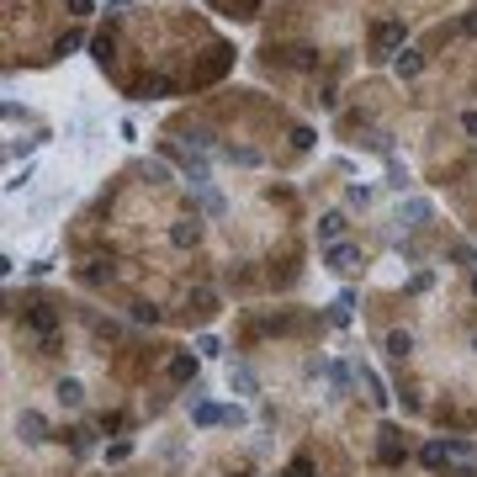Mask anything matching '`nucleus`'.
<instances>
[{
    "mask_svg": "<svg viewBox=\"0 0 477 477\" xmlns=\"http://www.w3.org/2000/svg\"><path fill=\"white\" fill-rule=\"evenodd\" d=\"M371 43H377L382 53H398V48H403V22H377L371 27Z\"/></svg>",
    "mask_w": 477,
    "mask_h": 477,
    "instance_id": "obj_1",
    "label": "nucleus"
},
{
    "mask_svg": "<svg viewBox=\"0 0 477 477\" xmlns=\"http://www.w3.org/2000/svg\"><path fill=\"white\" fill-rule=\"evenodd\" d=\"M323 265H329V271H356V265H366V260H361V250H350V244H329V250H323Z\"/></svg>",
    "mask_w": 477,
    "mask_h": 477,
    "instance_id": "obj_2",
    "label": "nucleus"
},
{
    "mask_svg": "<svg viewBox=\"0 0 477 477\" xmlns=\"http://www.w3.org/2000/svg\"><path fill=\"white\" fill-rule=\"evenodd\" d=\"M345 213H323L318 217V244H323V250H329V244H340V238H345Z\"/></svg>",
    "mask_w": 477,
    "mask_h": 477,
    "instance_id": "obj_3",
    "label": "nucleus"
},
{
    "mask_svg": "<svg viewBox=\"0 0 477 477\" xmlns=\"http://www.w3.org/2000/svg\"><path fill=\"white\" fill-rule=\"evenodd\" d=\"M196 238H202V223H196V217H186V223L170 228V244H175V250H191Z\"/></svg>",
    "mask_w": 477,
    "mask_h": 477,
    "instance_id": "obj_4",
    "label": "nucleus"
},
{
    "mask_svg": "<svg viewBox=\"0 0 477 477\" xmlns=\"http://www.w3.org/2000/svg\"><path fill=\"white\" fill-rule=\"evenodd\" d=\"M393 69L403 74V80H414V74L424 69V53H414V48H398V53H393Z\"/></svg>",
    "mask_w": 477,
    "mask_h": 477,
    "instance_id": "obj_5",
    "label": "nucleus"
},
{
    "mask_svg": "<svg viewBox=\"0 0 477 477\" xmlns=\"http://www.w3.org/2000/svg\"><path fill=\"white\" fill-rule=\"evenodd\" d=\"M408 350H414V334H408V329H393V334H387V356H393V361H403Z\"/></svg>",
    "mask_w": 477,
    "mask_h": 477,
    "instance_id": "obj_6",
    "label": "nucleus"
},
{
    "mask_svg": "<svg viewBox=\"0 0 477 477\" xmlns=\"http://www.w3.org/2000/svg\"><path fill=\"white\" fill-rule=\"evenodd\" d=\"M59 403H64V408H80V403H85V387H80L74 377H64V382H59Z\"/></svg>",
    "mask_w": 477,
    "mask_h": 477,
    "instance_id": "obj_7",
    "label": "nucleus"
},
{
    "mask_svg": "<svg viewBox=\"0 0 477 477\" xmlns=\"http://www.w3.org/2000/svg\"><path fill=\"white\" fill-rule=\"evenodd\" d=\"M196 424H228V408H217V403H196Z\"/></svg>",
    "mask_w": 477,
    "mask_h": 477,
    "instance_id": "obj_8",
    "label": "nucleus"
},
{
    "mask_svg": "<svg viewBox=\"0 0 477 477\" xmlns=\"http://www.w3.org/2000/svg\"><path fill=\"white\" fill-rule=\"evenodd\" d=\"M403 217H408V228H419L429 217V202H424V196H408V202H403Z\"/></svg>",
    "mask_w": 477,
    "mask_h": 477,
    "instance_id": "obj_9",
    "label": "nucleus"
},
{
    "mask_svg": "<svg viewBox=\"0 0 477 477\" xmlns=\"http://www.w3.org/2000/svg\"><path fill=\"white\" fill-rule=\"evenodd\" d=\"M170 377H175V382H191V377H196V361H191V356H175V361H170Z\"/></svg>",
    "mask_w": 477,
    "mask_h": 477,
    "instance_id": "obj_10",
    "label": "nucleus"
},
{
    "mask_svg": "<svg viewBox=\"0 0 477 477\" xmlns=\"http://www.w3.org/2000/svg\"><path fill=\"white\" fill-rule=\"evenodd\" d=\"M382 462H387V466H398V462H403V445H398L393 435H382Z\"/></svg>",
    "mask_w": 477,
    "mask_h": 477,
    "instance_id": "obj_11",
    "label": "nucleus"
},
{
    "mask_svg": "<svg viewBox=\"0 0 477 477\" xmlns=\"http://www.w3.org/2000/svg\"><path fill=\"white\" fill-rule=\"evenodd\" d=\"M22 429H27V441H43V429H48V424L32 414V408H27V414H22Z\"/></svg>",
    "mask_w": 477,
    "mask_h": 477,
    "instance_id": "obj_12",
    "label": "nucleus"
},
{
    "mask_svg": "<svg viewBox=\"0 0 477 477\" xmlns=\"http://www.w3.org/2000/svg\"><path fill=\"white\" fill-rule=\"evenodd\" d=\"M419 462H424V466H441V462H445V445H441V441H429L424 451H419Z\"/></svg>",
    "mask_w": 477,
    "mask_h": 477,
    "instance_id": "obj_13",
    "label": "nucleus"
},
{
    "mask_svg": "<svg viewBox=\"0 0 477 477\" xmlns=\"http://www.w3.org/2000/svg\"><path fill=\"white\" fill-rule=\"evenodd\" d=\"M53 323H59V318H53L48 308H32V329H37V334H53Z\"/></svg>",
    "mask_w": 477,
    "mask_h": 477,
    "instance_id": "obj_14",
    "label": "nucleus"
},
{
    "mask_svg": "<svg viewBox=\"0 0 477 477\" xmlns=\"http://www.w3.org/2000/svg\"><path fill=\"white\" fill-rule=\"evenodd\" d=\"M191 308H196V313H213V308H217V297L202 286V292H191Z\"/></svg>",
    "mask_w": 477,
    "mask_h": 477,
    "instance_id": "obj_15",
    "label": "nucleus"
},
{
    "mask_svg": "<svg viewBox=\"0 0 477 477\" xmlns=\"http://www.w3.org/2000/svg\"><path fill=\"white\" fill-rule=\"evenodd\" d=\"M202 207H207V213H213V217H223V213H228V202H223V196H217V191H202Z\"/></svg>",
    "mask_w": 477,
    "mask_h": 477,
    "instance_id": "obj_16",
    "label": "nucleus"
},
{
    "mask_svg": "<svg viewBox=\"0 0 477 477\" xmlns=\"http://www.w3.org/2000/svg\"><path fill=\"white\" fill-rule=\"evenodd\" d=\"M223 159H234V165H255L260 154H255V149H223Z\"/></svg>",
    "mask_w": 477,
    "mask_h": 477,
    "instance_id": "obj_17",
    "label": "nucleus"
},
{
    "mask_svg": "<svg viewBox=\"0 0 477 477\" xmlns=\"http://www.w3.org/2000/svg\"><path fill=\"white\" fill-rule=\"evenodd\" d=\"M186 138H191V149H213V133H207V128H191Z\"/></svg>",
    "mask_w": 477,
    "mask_h": 477,
    "instance_id": "obj_18",
    "label": "nucleus"
},
{
    "mask_svg": "<svg viewBox=\"0 0 477 477\" xmlns=\"http://www.w3.org/2000/svg\"><path fill=\"white\" fill-rule=\"evenodd\" d=\"M234 387H238V393H255V377L244 366H234Z\"/></svg>",
    "mask_w": 477,
    "mask_h": 477,
    "instance_id": "obj_19",
    "label": "nucleus"
},
{
    "mask_svg": "<svg viewBox=\"0 0 477 477\" xmlns=\"http://www.w3.org/2000/svg\"><path fill=\"white\" fill-rule=\"evenodd\" d=\"M286 477H313V462H308V456H297V462L286 466Z\"/></svg>",
    "mask_w": 477,
    "mask_h": 477,
    "instance_id": "obj_20",
    "label": "nucleus"
},
{
    "mask_svg": "<svg viewBox=\"0 0 477 477\" xmlns=\"http://www.w3.org/2000/svg\"><path fill=\"white\" fill-rule=\"evenodd\" d=\"M80 43H85V32H64V37H59V53H74Z\"/></svg>",
    "mask_w": 477,
    "mask_h": 477,
    "instance_id": "obj_21",
    "label": "nucleus"
},
{
    "mask_svg": "<svg viewBox=\"0 0 477 477\" xmlns=\"http://www.w3.org/2000/svg\"><path fill=\"white\" fill-rule=\"evenodd\" d=\"M128 451H133V445H128V441H117V445H107V462H128Z\"/></svg>",
    "mask_w": 477,
    "mask_h": 477,
    "instance_id": "obj_22",
    "label": "nucleus"
},
{
    "mask_svg": "<svg viewBox=\"0 0 477 477\" xmlns=\"http://www.w3.org/2000/svg\"><path fill=\"white\" fill-rule=\"evenodd\" d=\"M69 16H90V0H69Z\"/></svg>",
    "mask_w": 477,
    "mask_h": 477,
    "instance_id": "obj_23",
    "label": "nucleus"
},
{
    "mask_svg": "<svg viewBox=\"0 0 477 477\" xmlns=\"http://www.w3.org/2000/svg\"><path fill=\"white\" fill-rule=\"evenodd\" d=\"M462 128H466V133L477 138V112H466V117H462Z\"/></svg>",
    "mask_w": 477,
    "mask_h": 477,
    "instance_id": "obj_24",
    "label": "nucleus"
},
{
    "mask_svg": "<svg viewBox=\"0 0 477 477\" xmlns=\"http://www.w3.org/2000/svg\"><path fill=\"white\" fill-rule=\"evenodd\" d=\"M462 32H466V37H477V11L466 16V22H462Z\"/></svg>",
    "mask_w": 477,
    "mask_h": 477,
    "instance_id": "obj_25",
    "label": "nucleus"
},
{
    "mask_svg": "<svg viewBox=\"0 0 477 477\" xmlns=\"http://www.w3.org/2000/svg\"><path fill=\"white\" fill-rule=\"evenodd\" d=\"M472 292H477V276H472Z\"/></svg>",
    "mask_w": 477,
    "mask_h": 477,
    "instance_id": "obj_26",
    "label": "nucleus"
}]
</instances>
